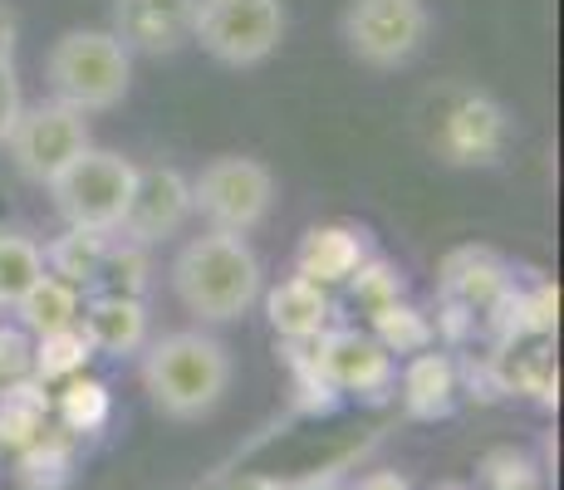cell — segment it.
Listing matches in <instances>:
<instances>
[{
    "label": "cell",
    "instance_id": "cell-1",
    "mask_svg": "<svg viewBox=\"0 0 564 490\" xmlns=\"http://www.w3.org/2000/svg\"><path fill=\"white\" fill-rule=\"evenodd\" d=\"M260 290H265V275H260V255L246 236H192L172 260V294L202 324H231L241 314H251Z\"/></svg>",
    "mask_w": 564,
    "mask_h": 490
},
{
    "label": "cell",
    "instance_id": "cell-2",
    "mask_svg": "<svg viewBox=\"0 0 564 490\" xmlns=\"http://www.w3.org/2000/svg\"><path fill=\"white\" fill-rule=\"evenodd\" d=\"M143 388L153 407L172 422H197L231 388V348L202 329L162 334L143 344Z\"/></svg>",
    "mask_w": 564,
    "mask_h": 490
},
{
    "label": "cell",
    "instance_id": "cell-3",
    "mask_svg": "<svg viewBox=\"0 0 564 490\" xmlns=\"http://www.w3.org/2000/svg\"><path fill=\"white\" fill-rule=\"evenodd\" d=\"M45 79L59 104L79 113H108L128 98L133 54L113 40V30H64L45 54Z\"/></svg>",
    "mask_w": 564,
    "mask_h": 490
},
{
    "label": "cell",
    "instance_id": "cell-4",
    "mask_svg": "<svg viewBox=\"0 0 564 490\" xmlns=\"http://www.w3.org/2000/svg\"><path fill=\"white\" fill-rule=\"evenodd\" d=\"M192 40L226 69H256L285 40L280 0H197Z\"/></svg>",
    "mask_w": 564,
    "mask_h": 490
},
{
    "label": "cell",
    "instance_id": "cell-5",
    "mask_svg": "<svg viewBox=\"0 0 564 490\" xmlns=\"http://www.w3.org/2000/svg\"><path fill=\"white\" fill-rule=\"evenodd\" d=\"M270 206H275V172L260 157L226 152V157H212L192 177V211L206 216L212 231L251 236L270 216Z\"/></svg>",
    "mask_w": 564,
    "mask_h": 490
},
{
    "label": "cell",
    "instance_id": "cell-6",
    "mask_svg": "<svg viewBox=\"0 0 564 490\" xmlns=\"http://www.w3.org/2000/svg\"><path fill=\"white\" fill-rule=\"evenodd\" d=\"M133 177H138V167L128 157L89 143L50 182V196L69 226H84V231H118L128 192H133Z\"/></svg>",
    "mask_w": 564,
    "mask_h": 490
},
{
    "label": "cell",
    "instance_id": "cell-7",
    "mask_svg": "<svg viewBox=\"0 0 564 490\" xmlns=\"http://www.w3.org/2000/svg\"><path fill=\"white\" fill-rule=\"evenodd\" d=\"M339 30L349 54L368 69H403L427 45L432 10L427 0H349Z\"/></svg>",
    "mask_w": 564,
    "mask_h": 490
},
{
    "label": "cell",
    "instance_id": "cell-8",
    "mask_svg": "<svg viewBox=\"0 0 564 490\" xmlns=\"http://www.w3.org/2000/svg\"><path fill=\"white\" fill-rule=\"evenodd\" d=\"M10 162L20 167V177H30L35 187H50L84 148H89V118L79 108L45 98V104H25L6 138Z\"/></svg>",
    "mask_w": 564,
    "mask_h": 490
},
{
    "label": "cell",
    "instance_id": "cell-9",
    "mask_svg": "<svg viewBox=\"0 0 564 490\" xmlns=\"http://www.w3.org/2000/svg\"><path fill=\"white\" fill-rule=\"evenodd\" d=\"M506 138H511L506 108L481 89H457L437 113L432 148L447 167H496L506 152Z\"/></svg>",
    "mask_w": 564,
    "mask_h": 490
},
{
    "label": "cell",
    "instance_id": "cell-10",
    "mask_svg": "<svg viewBox=\"0 0 564 490\" xmlns=\"http://www.w3.org/2000/svg\"><path fill=\"white\" fill-rule=\"evenodd\" d=\"M310 358L334 392H354V398L383 402L388 392L398 388L393 353L368 329H344V324H334V329H324L319 339L310 344Z\"/></svg>",
    "mask_w": 564,
    "mask_h": 490
},
{
    "label": "cell",
    "instance_id": "cell-11",
    "mask_svg": "<svg viewBox=\"0 0 564 490\" xmlns=\"http://www.w3.org/2000/svg\"><path fill=\"white\" fill-rule=\"evenodd\" d=\"M187 216H192V177H182L177 167H138L118 236L153 250L172 241L187 226Z\"/></svg>",
    "mask_w": 564,
    "mask_h": 490
},
{
    "label": "cell",
    "instance_id": "cell-12",
    "mask_svg": "<svg viewBox=\"0 0 564 490\" xmlns=\"http://www.w3.org/2000/svg\"><path fill=\"white\" fill-rule=\"evenodd\" d=\"M197 0H113V40L128 54H177L192 40Z\"/></svg>",
    "mask_w": 564,
    "mask_h": 490
},
{
    "label": "cell",
    "instance_id": "cell-13",
    "mask_svg": "<svg viewBox=\"0 0 564 490\" xmlns=\"http://www.w3.org/2000/svg\"><path fill=\"white\" fill-rule=\"evenodd\" d=\"M506 294H511V270H506V260L496 250L466 246L452 250L447 265H442V300L462 304L471 319H491Z\"/></svg>",
    "mask_w": 564,
    "mask_h": 490
},
{
    "label": "cell",
    "instance_id": "cell-14",
    "mask_svg": "<svg viewBox=\"0 0 564 490\" xmlns=\"http://www.w3.org/2000/svg\"><path fill=\"white\" fill-rule=\"evenodd\" d=\"M496 392H525V398L555 402L560 398V368L550 353V334H511L491 353Z\"/></svg>",
    "mask_w": 564,
    "mask_h": 490
},
{
    "label": "cell",
    "instance_id": "cell-15",
    "mask_svg": "<svg viewBox=\"0 0 564 490\" xmlns=\"http://www.w3.org/2000/svg\"><path fill=\"white\" fill-rule=\"evenodd\" d=\"M260 294H265L270 329L285 344H314L324 329H334V314H339L334 309V294L305 275H290L275 290H260Z\"/></svg>",
    "mask_w": 564,
    "mask_h": 490
},
{
    "label": "cell",
    "instance_id": "cell-16",
    "mask_svg": "<svg viewBox=\"0 0 564 490\" xmlns=\"http://www.w3.org/2000/svg\"><path fill=\"white\" fill-rule=\"evenodd\" d=\"M364 260H368V241H364L359 226H344V221L310 226L295 246V275L334 290V285H344Z\"/></svg>",
    "mask_w": 564,
    "mask_h": 490
},
{
    "label": "cell",
    "instance_id": "cell-17",
    "mask_svg": "<svg viewBox=\"0 0 564 490\" xmlns=\"http://www.w3.org/2000/svg\"><path fill=\"white\" fill-rule=\"evenodd\" d=\"M79 329L89 334L94 353L128 358L148 344V304L133 294H89L79 309Z\"/></svg>",
    "mask_w": 564,
    "mask_h": 490
},
{
    "label": "cell",
    "instance_id": "cell-18",
    "mask_svg": "<svg viewBox=\"0 0 564 490\" xmlns=\"http://www.w3.org/2000/svg\"><path fill=\"white\" fill-rule=\"evenodd\" d=\"M398 383H403L408 417L437 422V417H447V412L457 407V398H462V368H457V358L442 353V348H422V353H412L408 363H403Z\"/></svg>",
    "mask_w": 564,
    "mask_h": 490
},
{
    "label": "cell",
    "instance_id": "cell-19",
    "mask_svg": "<svg viewBox=\"0 0 564 490\" xmlns=\"http://www.w3.org/2000/svg\"><path fill=\"white\" fill-rule=\"evenodd\" d=\"M54 417V392L40 378H20V383L0 388V446L20 451L50 427Z\"/></svg>",
    "mask_w": 564,
    "mask_h": 490
},
{
    "label": "cell",
    "instance_id": "cell-20",
    "mask_svg": "<svg viewBox=\"0 0 564 490\" xmlns=\"http://www.w3.org/2000/svg\"><path fill=\"white\" fill-rule=\"evenodd\" d=\"M74 442L64 427H45L30 446L15 451V481L20 490H64L74 481Z\"/></svg>",
    "mask_w": 564,
    "mask_h": 490
},
{
    "label": "cell",
    "instance_id": "cell-21",
    "mask_svg": "<svg viewBox=\"0 0 564 490\" xmlns=\"http://www.w3.org/2000/svg\"><path fill=\"white\" fill-rule=\"evenodd\" d=\"M79 309H84V290H74L69 280H59V275H50L45 270V275L25 290V300L15 304V319H20V329H25L30 339H40V334H54V329L79 324Z\"/></svg>",
    "mask_w": 564,
    "mask_h": 490
},
{
    "label": "cell",
    "instance_id": "cell-22",
    "mask_svg": "<svg viewBox=\"0 0 564 490\" xmlns=\"http://www.w3.org/2000/svg\"><path fill=\"white\" fill-rule=\"evenodd\" d=\"M148 285H153V260H148V246H133L123 236H108L104 246V260L89 280V294H133L143 300Z\"/></svg>",
    "mask_w": 564,
    "mask_h": 490
},
{
    "label": "cell",
    "instance_id": "cell-23",
    "mask_svg": "<svg viewBox=\"0 0 564 490\" xmlns=\"http://www.w3.org/2000/svg\"><path fill=\"white\" fill-rule=\"evenodd\" d=\"M108 407H113L108 383H99V378H89V373L64 378L59 392H54V417H59V427L69 432V437H94V432H104Z\"/></svg>",
    "mask_w": 564,
    "mask_h": 490
},
{
    "label": "cell",
    "instance_id": "cell-24",
    "mask_svg": "<svg viewBox=\"0 0 564 490\" xmlns=\"http://www.w3.org/2000/svg\"><path fill=\"white\" fill-rule=\"evenodd\" d=\"M89 358H94V344L79 324L40 334V339H30V378H40V383H64V378L84 373Z\"/></svg>",
    "mask_w": 564,
    "mask_h": 490
},
{
    "label": "cell",
    "instance_id": "cell-25",
    "mask_svg": "<svg viewBox=\"0 0 564 490\" xmlns=\"http://www.w3.org/2000/svg\"><path fill=\"white\" fill-rule=\"evenodd\" d=\"M368 334H373L388 353H408V358L437 344V324L408 300H393V304H383V309L368 314Z\"/></svg>",
    "mask_w": 564,
    "mask_h": 490
},
{
    "label": "cell",
    "instance_id": "cell-26",
    "mask_svg": "<svg viewBox=\"0 0 564 490\" xmlns=\"http://www.w3.org/2000/svg\"><path fill=\"white\" fill-rule=\"evenodd\" d=\"M113 231H84V226H69L64 236H54L45 246V270L59 280H69L74 290H89L94 270H99L104 260V246Z\"/></svg>",
    "mask_w": 564,
    "mask_h": 490
},
{
    "label": "cell",
    "instance_id": "cell-27",
    "mask_svg": "<svg viewBox=\"0 0 564 490\" xmlns=\"http://www.w3.org/2000/svg\"><path fill=\"white\" fill-rule=\"evenodd\" d=\"M40 275H45V246H35L25 231H0V314L15 309Z\"/></svg>",
    "mask_w": 564,
    "mask_h": 490
},
{
    "label": "cell",
    "instance_id": "cell-28",
    "mask_svg": "<svg viewBox=\"0 0 564 490\" xmlns=\"http://www.w3.org/2000/svg\"><path fill=\"white\" fill-rule=\"evenodd\" d=\"M344 290L354 294V304H359L364 314H373V309H383V304L403 300V270L383 255H368L364 265L344 280Z\"/></svg>",
    "mask_w": 564,
    "mask_h": 490
},
{
    "label": "cell",
    "instance_id": "cell-29",
    "mask_svg": "<svg viewBox=\"0 0 564 490\" xmlns=\"http://www.w3.org/2000/svg\"><path fill=\"white\" fill-rule=\"evenodd\" d=\"M481 486L486 490H540V466L530 451L496 446V451L481 456Z\"/></svg>",
    "mask_w": 564,
    "mask_h": 490
},
{
    "label": "cell",
    "instance_id": "cell-30",
    "mask_svg": "<svg viewBox=\"0 0 564 490\" xmlns=\"http://www.w3.org/2000/svg\"><path fill=\"white\" fill-rule=\"evenodd\" d=\"M30 378V334L20 324H0V388Z\"/></svg>",
    "mask_w": 564,
    "mask_h": 490
},
{
    "label": "cell",
    "instance_id": "cell-31",
    "mask_svg": "<svg viewBox=\"0 0 564 490\" xmlns=\"http://www.w3.org/2000/svg\"><path fill=\"white\" fill-rule=\"evenodd\" d=\"M20 108H25V98H20V84H15V69H0V143L10 138V128H15Z\"/></svg>",
    "mask_w": 564,
    "mask_h": 490
},
{
    "label": "cell",
    "instance_id": "cell-32",
    "mask_svg": "<svg viewBox=\"0 0 564 490\" xmlns=\"http://www.w3.org/2000/svg\"><path fill=\"white\" fill-rule=\"evenodd\" d=\"M354 490H412V486H408V476H398V471H368Z\"/></svg>",
    "mask_w": 564,
    "mask_h": 490
},
{
    "label": "cell",
    "instance_id": "cell-33",
    "mask_svg": "<svg viewBox=\"0 0 564 490\" xmlns=\"http://www.w3.org/2000/svg\"><path fill=\"white\" fill-rule=\"evenodd\" d=\"M15 59V20H10V10L0 6V69Z\"/></svg>",
    "mask_w": 564,
    "mask_h": 490
},
{
    "label": "cell",
    "instance_id": "cell-34",
    "mask_svg": "<svg viewBox=\"0 0 564 490\" xmlns=\"http://www.w3.org/2000/svg\"><path fill=\"white\" fill-rule=\"evenodd\" d=\"M221 490H290V486L275 481V476H236V481H226Z\"/></svg>",
    "mask_w": 564,
    "mask_h": 490
},
{
    "label": "cell",
    "instance_id": "cell-35",
    "mask_svg": "<svg viewBox=\"0 0 564 490\" xmlns=\"http://www.w3.org/2000/svg\"><path fill=\"white\" fill-rule=\"evenodd\" d=\"M295 490H354L349 481H344V476H314V481H305V486H295Z\"/></svg>",
    "mask_w": 564,
    "mask_h": 490
},
{
    "label": "cell",
    "instance_id": "cell-36",
    "mask_svg": "<svg viewBox=\"0 0 564 490\" xmlns=\"http://www.w3.org/2000/svg\"><path fill=\"white\" fill-rule=\"evenodd\" d=\"M437 490H466V486H437Z\"/></svg>",
    "mask_w": 564,
    "mask_h": 490
}]
</instances>
